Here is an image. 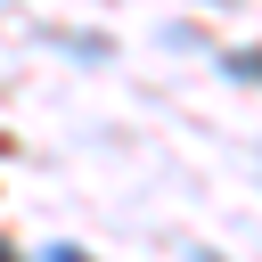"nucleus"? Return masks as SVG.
Returning <instances> with one entry per match:
<instances>
[{"label":"nucleus","mask_w":262,"mask_h":262,"mask_svg":"<svg viewBox=\"0 0 262 262\" xmlns=\"http://www.w3.org/2000/svg\"><path fill=\"white\" fill-rule=\"evenodd\" d=\"M221 66H229V74H237V82H262V49H229V57H221Z\"/></svg>","instance_id":"f257e3e1"},{"label":"nucleus","mask_w":262,"mask_h":262,"mask_svg":"<svg viewBox=\"0 0 262 262\" xmlns=\"http://www.w3.org/2000/svg\"><path fill=\"white\" fill-rule=\"evenodd\" d=\"M41 262H90V254H82V246H49Z\"/></svg>","instance_id":"f03ea898"},{"label":"nucleus","mask_w":262,"mask_h":262,"mask_svg":"<svg viewBox=\"0 0 262 262\" xmlns=\"http://www.w3.org/2000/svg\"><path fill=\"white\" fill-rule=\"evenodd\" d=\"M0 262H16V246H8V237H0Z\"/></svg>","instance_id":"7ed1b4c3"}]
</instances>
